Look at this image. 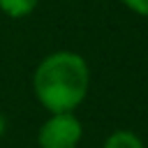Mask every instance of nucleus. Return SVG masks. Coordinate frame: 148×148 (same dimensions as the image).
Here are the masks:
<instances>
[{
	"label": "nucleus",
	"mask_w": 148,
	"mask_h": 148,
	"mask_svg": "<svg viewBox=\"0 0 148 148\" xmlns=\"http://www.w3.org/2000/svg\"><path fill=\"white\" fill-rule=\"evenodd\" d=\"M88 90V65L79 53L58 51L44 58L35 72V92L53 113L76 109Z\"/></svg>",
	"instance_id": "1"
},
{
	"label": "nucleus",
	"mask_w": 148,
	"mask_h": 148,
	"mask_svg": "<svg viewBox=\"0 0 148 148\" xmlns=\"http://www.w3.org/2000/svg\"><path fill=\"white\" fill-rule=\"evenodd\" d=\"M81 123L72 113H53L39 130L42 148H76L81 141Z\"/></svg>",
	"instance_id": "2"
},
{
	"label": "nucleus",
	"mask_w": 148,
	"mask_h": 148,
	"mask_svg": "<svg viewBox=\"0 0 148 148\" xmlns=\"http://www.w3.org/2000/svg\"><path fill=\"white\" fill-rule=\"evenodd\" d=\"M104 148H143V143L136 134H132L127 130H118L106 139Z\"/></svg>",
	"instance_id": "3"
},
{
	"label": "nucleus",
	"mask_w": 148,
	"mask_h": 148,
	"mask_svg": "<svg viewBox=\"0 0 148 148\" xmlns=\"http://www.w3.org/2000/svg\"><path fill=\"white\" fill-rule=\"evenodd\" d=\"M37 0H0V9L12 16V18H21L25 14H30L35 9Z\"/></svg>",
	"instance_id": "4"
},
{
	"label": "nucleus",
	"mask_w": 148,
	"mask_h": 148,
	"mask_svg": "<svg viewBox=\"0 0 148 148\" xmlns=\"http://www.w3.org/2000/svg\"><path fill=\"white\" fill-rule=\"evenodd\" d=\"M120 2H125L132 12H136L141 16H148V0H120Z\"/></svg>",
	"instance_id": "5"
},
{
	"label": "nucleus",
	"mask_w": 148,
	"mask_h": 148,
	"mask_svg": "<svg viewBox=\"0 0 148 148\" xmlns=\"http://www.w3.org/2000/svg\"><path fill=\"white\" fill-rule=\"evenodd\" d=\"M2 130H5V118H2V113H0V134H2Z\"/></svg>",
	"instance_id": "6"
}]
</instances>
